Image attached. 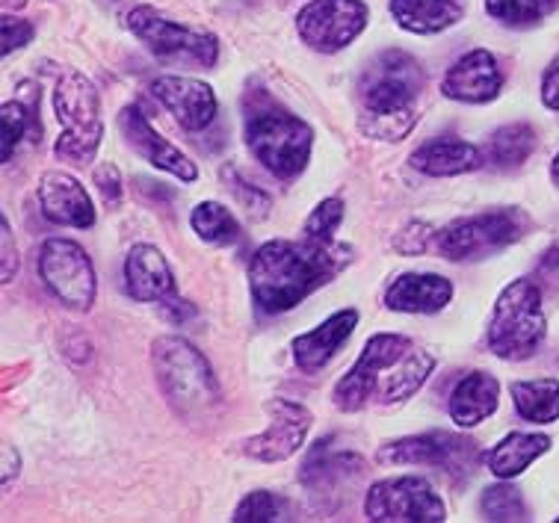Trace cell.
<instances>
[{
    "instance_id": "1",
    "label": "cell",
    "mask_w": 559,
    "mask_h": 523,
    "mask_svg": "<svg viewBox=\"0 0 559 523\" xmlns=\"http://www.w3.org/2000/svg\"><path fill=\"white\" fill-rule=\"evenodd\" d=\"M353 249L332 242L317 246L311 240L264 242L249 261V287L254 305L264 313H285L306 302L308 296L332 282L346 263Z\"/></svg>"
},
{
    "instance_id": "2",
    "label": "cell",
    "mask_w": 559,
    "mask_h": 523,
    "mask_svg": "<svg viewBox=\"0 0 559 523\" xmlns=\"http://www.w3.org/2000/svg\"><path fill=\"white\" fill-rule=\"evenodd\" d=\"M424 71L403 51H385L361 81V131L373 140H403L417 121Z\"/></svg>"
},
{
    "instance_id": "3",
    "label": "cell",
    "mask_w": 559,
    "mask_h": 523,
    "mask_svg": "<svg viewBox=\"0 0 559 523\" xmlns=\"http://www.w3.org/2000/svg\"><path fill=\"white\" fill-rule=\"evenodd\" d=\"M246 145L275 178L290 181L306 169L314 148L311 124L275 104L266 92L246 102Z\"/></svg>"
},
{
    "instance_id": "4",
    "label": "cell",
    "mask_w": 559,
    "mask_h": 523,
    "mask_svg": "<svg viewBox=\"0 0 559 523\" xmlns=\"http://www.w3.org/2000/svg\"><path fill=\"white\" fill-rule=\"evenodd\" d=\"M548 334V317L542 308L539 284L530 278L512 282L500 293L488 320V349L503 361H527L539 353Z\"/></svg>"
},
{
    "instance_id": "5",
    "label": "cell",
    "mask_w": 559,
    "mask_h": 523,
    "mask_svg": "<svg viewBox=\"0 0 559 523\" xmlns=\"http://www.w3.org/2000/svg\"><path fill=\"white\" fill-rule=\"evenodd\" d=\"M53 112L66 131L53 145V154L74 166H90L104 136L102 98L90 78L81 71H66L53 90Z\"/></svg>"
},
{
    "instance_id": "6",
    "label": "cell",
    "mask_w": 559,
    "mask_h": 523,
    "mask_svg": "<svg viewBox=\"0 0 559 523\" xmlns=\"http://www.w3.org/2000/svg\"><path fill=\"white\" fill-rule=\"evenodd\" d=\"M152 361L163 393L178 412L195 417L214 408L219 400V384H216L211 364L204 361L199 349H193L181 337H160L152 346Z\"/></svg>"
},
{
    "instance_id": "7",
    "label": "cell",
    "mask_w": 559,
    "mask_h": 523,
    "mask_svg": "<svg viewBox=\"0 0 559 523\" xmlns=\"http://www.w3.org/2000/svg\"><path fill=\"white\" fill-rule=\"evenodd\" d=\"M527 216L519 207H498L471 219L453 222L450 228L438 234V252L448 261H483L507 246L519 242L527 234Z\"/></svg>"
},
{
    "instance_id": "8",
    "label": "cell",
    "mask_w": 559,
    "mask_h": 523,
    "mask_svg": "<svg viewBox=\"0 0 559 523\" xmlns=\"http://www.w3.org/2000/svg\"><path fill=\"white\" fill-rule=\"evenodd\" d=\"M128 31L143 41L145 48L160 62L195 66V69H214L219 57V45L211 33H199L183 27L178 21L166 19L152 7H140L128 15Z\"/></svg>"
},
{
    "instance_id": "9",
    "label": "cell",
    "mask_w": 559,
    "mask_h": 523,
    "mask_svg": "<svg viewBox=\"0 0 559 523\" xmlns=\"http://www.w3.org/2000/svg\"><path fill=\"white\" fill-rule=\"evenodd\" d=\"M39 275L69 311L86 313L95 305V290H98L95 266L90 254L83 252V246L74 240L51 237L41 242Z\"/></svg>"
},
{
    "instance_id": "10",
    "label": "cell",
    "mask_w": 559,
    "mask_h": 523,
    "mask_svg": "<svg viewBox=\"0 0 559 523\" xmlns=\"http://www.w3.org/2000/svg\"><path fill=\"white\" fill-rule=\"evenodd\" d=\"M365 514L367 521L377 523L448 521V509L424 476H397V479L377 483L367 491Z\"/></svg>"
},
{
    "instance_id": "11",
    "label": "cell",
    "mask_w": 559,
    "mask_h": 523,
    "mask_svg": "<svg viewBox=\"0 0 559 523\" xmlns=\"http://www.w3.org/2000/svg\"><path fill=\"white\" fill-rule=\"evenodd\" d=\"M412 346L415 343L408 341L406 334H373L370 341L365 343V353L358 355V361L353 364V370L346 372L344 379L337 382L335 388V405L341 412H358V408H365L370 400H373V393H377V384L382 379V372L391 367V364H397L403 355L412 353Z\"/></svg>"
},
{
    "instance_id": "12",
    "label": "cell",
    "mask_w": 559,
    "mask_h": 523,
    "mask_svg": "<svg viewBox=\"0 0 559 523\" xmlns=\"http://www.w3.org/2000/svg\"><path fill=\"white\" fill-rule=\"evenodd\" d=\"M367 27V7L361 0H311L296 19V31L306 45L320 54L344 51Z\"/></svg>"
},
{
    "instance_id": "13",
    "label": "cell",
    "mask_w": 559,
    "mask_h": 523,
    "mask_svg": "<svg viewBox=\"0 0 559 523\" xmlns=\"http://www.w3.org/2000/svg\"><path fill=\"white\" fill-rule=\"evenodd\" d=\"M379 462L385 464H417V467H438L444 473H471L479 462L477 443L448 432H427L400 438L379 450Z\"/></svg>"
},
{
    "instance_id": "14",
    "label": "cell",
    "mask_w": 559,
    "mask_h": 523,
    "mask_svg": "<svg viewBox=\"0 0 559 523\" xmlns=\"http://www.w3.org/2000/svg\"><path fill=\"white\" fill-rule=\"evenodd\" d=\"M266 412H270V429L243 441V453L254 462H285L306 443L311 412L290 400H270Z\"/></svg>"
},
{
    "instance_id": "15",
    "label": "cell",
    "mask_w": 559,
    "mask_h": 523,
    "mask_svg": "<svg viewBox=\"0 0 559 523\" xmlns=\"http://www.w3.org/2000/svg\"><path fill=\"white\" fill-rule=\"evenodd\" d=\"M154 98L173 112L175 121L183 131H204L219 112L214 90L204 81L195 78H178V74H166L152 83Z\"/></svg>"
},
{
    "instance_id": "16",
    "label": "cell",
    "mask_w": 559,
    "mask_h": 523,
    "mask_svg": "<svg viewBox=\"0 0 559 523\" xmlns=\"http://www.w3.org/2000/svg\"><path fill=\"white\" fill-rule=\"evenodd\" d=\"M119 128H122L124 140L131 142L133 152H140L145 161L157 166V169L169 171L175 175L178 181H195L199 178V169H195V163L181 152V148H175L173 142L163 140L160 133L154 131L152 121L145 119V112L140 107H124L119 112Z\"/></svg>"
},
{
    "instance_id": "17",
    "label": "cell",
    "mask_w": 559,
    "mask_h": 523,
    "mask_svg": "<svg viewBox=\"0 0 559 523\" xmlns=\"http://www.w3.org/2000/svg\"><path fill=\"white\" fill-rule=\"evenodd\" d=\"M441 90L453 102L488 104L495 102L503 90V71L486 48H474L450 66Z\"/></svg>"
},
{
    "instance_id": "18",
    "label": "cell",
    "mask_w": 559,
    "mask_h": 523,
    "mask_svg": "<svg viewBox=\"0 0 559 523\" xmlns=\"http://www.w3.org/2000/svg\"><path fill=\"white\" fill-rule=\"evenodd\" d=\"M124 284L136 302L169 305L175 299V272L152 242H136L124 258Z\"/></svg>"
},
{
    "instance_id": "19",
    "label": "cell",
    "mask_w": 559,
    "mask_h": 523,
    "mask_svg": "<svg viewBox=\"0 0 559 523\" xmlns=\"http://www.w3.org/2000/svg\"><path fill=\"white\" fill-rule=\"evenodd\" d=\"M39 204L45 216L66 228H92L95 204L83 183L69 171H45L39 181Z\"/></svg>"
},
{
    "instance_id": "20",
    "label": "cell",
    "mask_w": 559,
    "mask_h": 523,
    "mask_svg": "<svg viewBox=\"0 0 559 523\" xmlns=\"http://www.w3.org/2000/svg\"><path fill=\"white\" fill-rule=\"evenodd\" d=\"M358 311L356 308H344L337 311L335 317H329L325 322H320L311 332L299 334L290 343L294 349V361L299 364L302 372H320L325 364L335 358V353L346 343V337L358 329Z\"/></svg>"
},
{
    "instance_id": "21",
    "label": "cell",
    "mask_w": 559,
    "mask_h": 523,
    "mask_svg": "<svg viewBox=\"0 0 559 523\" xmlns=\"http://www.w3.org/2000/svg\"><path fill=\"white\" fill-rule=\"evenodd\" d=\"M453 299V282L436 272H406L385 293L388 311L438 313Z\"/></svg>"
},
{
    "instance_id": "22",
    "label": "cell",
    "mask_w": 559,
    "mask_h": 523,
    "mask_svg": "<svg viewBox=\"0 0 559 523\" xmlns=\"http://www.w3.org/2000/svg\"><path fill=\"white\" fill-rule=\"evenodd\" d=\"M412 169L424 171L429 178H453V175H465V171L483 169L486 152H479L477 145L465 140H450V136H438V140L424 142L412 157Z\"/></svg>"
},
{
    "instance_id": "23",
    "label": "cell",
    "mask_w": 559,
    "mask_h": 523,
    "mask_svg": "<svg viewBox=\"0 0 559 523\" xmlns=\"http://www.w3.org/2000/svg\"><path fill=\"white\" fill-rule=\"evenodd\" d=\"M500 405V382L491 372H468L450 396V417L462 429H474Z\"/></svg>"
},
{
    "instance_id": "24",
    "label": "cell",
    "mask_w": 559,
    "mask_h": 523,
    "mask_svg": "<svg viewBox=\"0 0 559 523\" xmlns=\"http://www.w3.org/2000/svg\"><path fill=\"white\" fill-rule=\"evenodd\" d=\"M432 370H436V358H432L427 349L412 346V353L403 355L397 364H391V367L382 372L373 400H379V403L385 405L412 400V396L424 388V382H427Z\"/></svg>"
},
{
    "instance_id": "25",
    "label": "cell",
    "mask_w": 559,
    "mask_h": 523,
    "mask_svg": "<svg viewBox=\"0 0 559 523\" xmlns=\"http://www.w3.org/2000/svg\"><path fill=\"white\" fill-rule=\"evenodd\" d=\"M465 12V0H391V15L400 27L417 36L441 33L459 24Z\"/></svg>"
},
{
    "instance_id": "26",
    "label": "cell",
    "mask_w": 559,
    "mask_h": 523,
    "mask_svg": "<svg viewBox=\"0 0 559 523\" xmlns=\"http://www.w3.org/2000/svg\"><path fill=\"white\" fill-rule=\"evenodd\" d=\"M550 450L548 435H530V432H509L503 441L495 443V450L486 455L488 471L498 479H515L527 471L530 464L539 455Z\"/></svg>"
},
{
    "instance_id": "27",
    "label": "cell",
    "mask_w": 559,
    "mask_h": 523,
    "mask_svg": "<svg viewBox=\"0 0 559 523\" xmlns=\"http://www.w3.org/2000/svg\"><path fill=\"white\" fill-rule=\"evenodd\" d=\"M515 412L530 423L559 420V382L557 379H527L512 384Z\"/></svg>"
},
{
    "instance_id": "28",
    "label": "cell",
    "mask_w": 559,
    "mask_h": 523,
    "mask_svg": "<svg viewBox=\"0 0 559 523\" xmlns=\"http://www.w3.org/2000/svg\"><path fill=\"white\" fill-rule=\"evenodd\" d=\"M536 152V131L530 124H507L488 140L486 161L500 171L519 169Z\"/></svg>"
},
{
    "instance_id": "29",
    "label": "cell",
    "mask_w": 559,
    "mask_h": 523,
    "mask_svg": "<svg viewBox=\"0 0 559 523\" xmlns=\"http://www.w3.org/2000/svg\"><path fill=\"white\" fill-rule=\"evenodd\" d=\"M190 225L211 246H235V242H240V234H243L235 213L216 202L195 204L193 213H190Z\"/></svg>"
},
{
    "instance_id": "30",
    "label": "cell",
    "mask_w": 559,
    "mask_h": 523,
    "mask_svg": "<svg viewBox=\"0 0 559 523\" xmlns=\"http://www.w3.org/2000/svg\"><path fill=\"white\" fill-rule=\"evenodd\" d=\"M559 0H486V12L507 27H533L557 10Z\"/></svg>"
},
{
    "instance_id": "31",
    "label": "cell",
    "mask_w": 559,
    "mask_h": 523,
    "mask_svg": "<svg viewBox=\"0 0 559 523\" xmlns=\"http://www.w3.org/2000/svg\"><path fill=\"white\" fill-rule=\"evenodd\" d=\"M486 521H527V506L519 488L512 485H488L479 500Z\"/></svg>"
},
{
    "instance_id": "32",
    "label": "cell",
    "mask_w": 559,
    "mask_h": 523,
    "mask_svg": "<svg viewBox=\"0 0 559 523\" xmlns=\"http://www.w3.org/2000/svg\"><path fill=\"white\" fill-rule=\"evenodd\" d=\"M290 506L282 497H275L273 491H252L240 506L235 509L237 523H275L287 521Z\"/></svg>"
},
{
    "instance_id": "33",
    "label": "cell",
    "mask_w": 559,
    "mask_h": 523,
    "mask_svg": "<svg viewBox=\"0 0 559 523\" xmlns=\"http://www.w3.org/2000/svg\"><path fill=\"white\" fill-rule=\"evenodd\" d=\"M27 128H31V110L24 104H3V110H0V161H12L19 142L27 136Z\"/></svg>"
},
{
    "instance_id": "34",
    "label": "cell",
    "mask_w": 559,
    "mask_h": 523,
    "mask_svg": "<svg viewBox=\"0 0 559 523\" xmlns=\"http://www.w3.org/2000/svg\"><path fill=\"white\" fill-rule=\"evenodd\" d=\"M341 219H344V202L341 199H323L308 216L306 240L317 242V246H332L335 231L341 228Z\"/></svg>"
},
{
    "instance_id": "35",
    "label": "cell",
    "mask_w": 559,
    "mask_h": 523,
    "mask_svg": "<svg viewBox=\"0 0 559 523\" xmlns=\"http://www.w3.org/2000/svg\"><path fill=\"white\" fill-rule=\"evenodd\" d=\"M429 237H432V228L424 225V222H412L406 231L397 237V252L403 254H424L429 249Z\"/></svg>"
},
{
    "instance_id": "36",
    "label": "cell",
    "mask_w": 559,
    "mask_h": 523,
    "mask_svg": "<svg viewBox=\"0 0 559 523\" xmlns=\"http://www.w3.org/2000/svg\"><path fill=\"white\" fill-rule=\"evenodd\" d=\"M33 39V24L31 21H21L7 15L3 19V57H10L12 51L24 48Z\"/></svg>"
},
{
    "instance_id": "37",
    "label": "cell",
    "mask_w": 559,
    "mask_h": 523,
    "mask_svg": "<svg viewBox=\"0 0 559 523\" xmlns=\"http://www.w3.org/2000/svg\"><path fill=\"white\" fill-rule=\"evenodd\" d=\"M95 183L102 187V195L107 199V204H116L122 199V175H119V169L112 163H102L95 169Z\"/></svg>"
},
{
    "instance_id": "38",
    "label": "cell",
    "mask_w": 559,
    "mask_h": 523,
    "mask_svg": "<svg viewBox=\"0 0 559 523\" xmlns=\"http://www.w3.org/2000/svg\"><path fill=\"white\" fill-rule=\"evenodd\" d=\"M542 102L550 110H559V54L550 60L545 78H542Z\"/></svg>"
},
{
    "instance_id": "39",
    "label": "cell",
    "mask_w": 559,
    "mask_h": 523,
    "mask_svg": "<svg viewBox=\"0 0 559 523\" xmlns=\"http://www.w3.org/2000/svg\"><path fill=\"white\" fill-rule=\"evenodd\" d=\"M0 246H3V252H7V258H3V270H0V275H3V282H12V275H15V266H19V258H15V242H12V231H10V222L0 216Z\"/></svg>"
},
{
    "instance_id": "40",
    "label": "cell",
    "mask_w": 559,
    "mask_h": 523,
    "mask_svg": "<svg viewBox=\"0 0 559 523\" xmlns=\"http://www.w3.org/2000/svg\"><path fill=\"white\" fill-rule=\"evenodd\" d=\"M536 275H539L542 284H548V287L559 290V249H550V252L542 258Z\"/></svg>"
},
{
    "instance_id": "41",
    "label": "cell",
    "mask_w": 559,
    "mask_h": 523,
    "mask_svg": "<svg viewBox=\"0 0 559 523\" xmlns=\"http://www.w3.org/2000/svg\"><path fill=\"white\" fill-rule=\"evenodd\" d=\"M15 471H19V459H15V453H12V447H10V471H7V483L15 476Z\"/></svg>"
},
{
    "instance_id": "42",
    "label": "cell",
    "mask_w": 559,
    "mask_h": 523,
    "mask_svg": "<svg viewBox=\"0 0 559 523\" xmlns=\"http://www.w3.org/2000/svg\"><path fill=\"white\" fill-rule=\"evenodd\" d=\"M550 178H554V183L559 187V154L554 157V166H550Z\"/></svg>"
}]
</instances>
